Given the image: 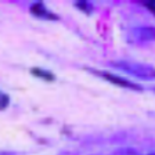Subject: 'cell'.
I'll return each instance as SVG.
<instances>
[{
  "label": "cell",
  "mask_w": 155,
  "mask_h": 155,
  "mask_svg": "<svg viewBox=\"0 0 155 155\" xmlns=\"http://www.w3.org/2000/svg\"><path fill=\"white\" fill-rule=\"evenodd\" d=\"M110 65H112L116 69L126 72L133 78L141 79V81H154L155 79V67L151 64H147V62L119 60V61H112Z\"/></svg>",
  "instance_id": "6da1fadb"
},
{
  "label": "cell",
  "mask_w": 155,
  "mask_h": 155,
  "mask_svg": "<svg viewBox=\"0 0 155 155\" xmlns=\"http://www.w3.org/2000/svg\"><path fill=\"white\" fill-rule=\"evenodd\" d=\"M89 71L93 72L94 75L103 78L104 81L110 82V83L115 84L118 87H122V89H129V90H133V91H141L143 90V86L139 83H136L133 81H129L127 78H122L119 75H115V74H111L108 71H97L94 68H89Z\"/></svg>",
  "instance_id": "7a4b0ae2"
},
{
  "label": "cell",
  "mask_w": 155,
  "mask_h": 155,
  "mask_svg": "<svg viewBox=\"0 0 155 155\" xmlns=\"http://www.w3.org/2000/svg\"><path fill=\"white\" fill-rule=\"evenodd\" d=\"M127 42L132 45H145V43L155 42V26L150 25H141L134 26L127 33Z\"/></svg>",
  "instance_id": "3957f363"
},
{
  "label": "cell",
  "mask_w": 155,
  "mask_h": 155,
  "mask_svg": "<svg viewBox=\"0 0 155 155\" xmlns=\"http://www.w3.org/2000/svg\"><path fill=\"white\" fill-rule=\"evenodd\" d=\"M29 11L33 17L39 19H45V21H57L58 15H55L51 10H48L46 4H43L42 2H36V3L31 4Z\"/></svg>",
  "instance_id": "277c9868"
},
{
  "label": "cell",
  "mask_w": 155,
  "mask_h": 155,
  "mask_svg": "<svg viewBox=\"0 0 155 155\" xmlns=\"http://www.w3.org/2000/svg\"><path fill=\"white\" fill-rule=\"evenodd\" d=\"M32 75L42 81H46V82H53L55 81V76L53 72H50L48 69H43V68H32Z\"/></svg>",
  "instance_id": "5b68a950"
},
{
  "label": "cell",
  "mask_w": 155,
  "mask_h": 155,
  "mask_svg": "<svg viewBox=\"0 0 155 155\" xmlns=\"http://www.w3.org/2000/svg\"><path fill=\"white\" fill-rule=\"evenodd\" d=\"M10 105V96L4 91H0V111H4Z\"/></svg>",
  "instance_id": "8992f818"
},
{
  "label": "cell",
  "mask_w": 155,
  "mask_h": 155,
  "mask_svg": "<svg viewBox=\"0 0 155 155\" xmlns=\"http://www.w3.org/2000/svg\"><path fill=\"white\" fill-rule=\"evenodd\" d=\"M76 7L79 10H83L86 14L91 13V10H93V4L89 3V2H78L76 3Z\"/></svg>",
  "instance_id": "52a82bcc"
},
{
  "label": "cell",
  "mask_w": 155,
  "mask_h": 155,
  "mask_svg": "<svg viewBox=\"0 0 155 155\" xmlns=\"http://www.w3.org/2000/svg\"><path fill=\"white\" fill-rule=\"evenodd\" d=\"M141 3H143V6L155 17V0H147V2H141Z\"/></svg>",
  "instance_id": "ba28073f"
},
{
  "label": "cell",
  "mask_w": 155,
  "mask_h": 155,
  "mask_svg": "<svg viewBox=\"0 0 155 155\" xmlns=\"http://www.w3.org/2000/svg\"><path fill=\"white\" fill-rule=\"evenodd\" d=\"M0 155H11V154H0Z\"/></svg>",
  "instance_id": "9c48e42d"
},
{
  "label": "cell",
  "mask_w": 155,
  "mask_h": 155,
  "mask_svg": "<svg viewBox=\"0 0 155 155\" xmlns=\"http://www.w3.org/2000/svg\"><path fill=\"white\" fill-rule=\"evenodd\" d=\"M148 155H155V152H154V154H148Z\"/></svg>",
  "instance_id": "30bf717a"
}]
</instances>
